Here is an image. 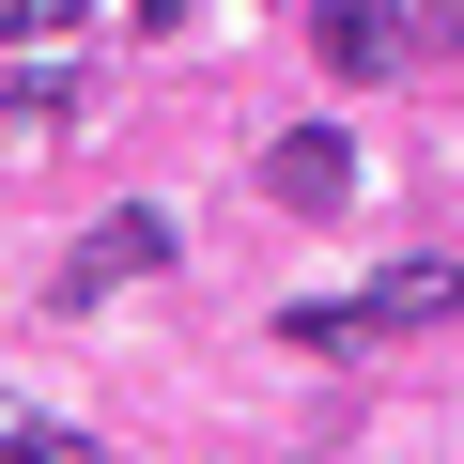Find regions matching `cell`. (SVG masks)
<instances>
[{
    "label": "cell",
    "mask_w": 464,
    "mask_h": 464,
    "mask_svg": "<svg viewBox=\"0 0 464 464\" xmlns=\"http://www.w3.org/2000/svg\"><path fill=\"white\" fill-rule=\"evenodd\" d=\"M310 32H325V63H341V78H387V63H402V16H387V0H325Z\"/></svg>",
    "instance_id": "cell-3"
},
{
    "label": "cell",
    "mask_w": 464,
    "mask_h": 464,
    "mask_svg": "<svg viewBox=\"0 0 464 464\" xmlns=\"http://www.w3.org/2000/svg\"><path fill=\"white\" fill-rule=\"evenodd\" d=\"M0 464H78V433H63V418H32V402H0Z\"/></svg>",
    "instance_id": "cell-6"
},
{
    "label": "cell",
    "mask_w": 464,
    "mask_h": 464,
    "mask_svg": "<svg viewBox=\"0 0 464 464\" xmlns=\"http://www.w3.org/2000/svg\"><path fill=\"white\" fill-rule=\"evenodd\" d=\"M279 341H295V356H356V341H372V295H356V310H341V295H295Z\"/></svg>",
    "instance_id": "cell-5"
},
{
    "label": "cell",
    "mask_w": 464,
    "mask_h": 464,
    "mask_svg": "<svg viewBox=\"0 0 464 464\" xmlns=\"http://www.w3.org/2000/svg\"><path fill=\"white\" fill-rule=\"evenodd\" d=\"M433 16H464V0H433Z\"/></svg>",
    "instance_id": "cell-10"
},
{
    "label": "cell",
    "mask_w": 464,
    "mask_h": 464,
    "mask_svg": "<svg viewBox=\"0 0 464 464\" xmlns=\"http://www.w3.org/2000/svg\"><path fill=\"white\" fill-rule=\"evenodd\" d=\"M0 32H78V0H0Z\"/></svg>",
    "instance_id": "cell-8"
},
{
    "label": "cell",
    "mask_w": 464,
    "mask_h": 464,
    "mask_svg": "<svg viewBox=\"0 0 464 464\" xmlns=\"http://www.w3.org/2000/svg\"><path fill=\"white\" fill-rule=\"evenodd\" d=\"M264 186H279V201H295V217H325V201H341V186H356V155H341V140H325V124H295V140H279V155H264Z\"/></svg>",
    "instance_id": "cell-2"
},
{
    "label": "cell",
    "mask_w": 464,
    "mask_h": 464,
    "mask_svg": "<svg viewBox=\"0 0 464 464\" xmlns=\"http://www.w3.org/2000/svg\"><path fill=\"white\" fill-rule=\"evenodd\" d=\"M16 124H78V63H32L16 78Z\"/></svg>",
    "instance_id": "cell-7"
},
{
    "label": "cell",
    "mask_w": 464,
    "mask_h": 464,
    "mask_svg": "<svg viewBox=\"0 0 464 464\" xmlns=\"http://www.w3.org/2000/svg\"><path fill=\"white\" fill-rule=\"evenodd\" d=\"M140 32H186V0H140Z\"/></svg>",
    "instance_id": "cell-9"
},
{
    "label": "cell",
    "mask_w": 464,
    "mask_h": 464,
    "mask_svg": "<svg viewBox=\"0 0 464 464\" xmlns=\"http://www.w3.org/2000/svg\"><path fill=\"white\" fill-rule=\"evenodd\" d=\"M140 264H170V217H140V201H124V217L93 232V248L63 264V310H78V295H109V279H140Z\"/></svg>",
    "instance_id": "cell-1"
},
{
    "label": "cell",
    "mask_w": 464,
    "mask_h": 464,
    "mask_svg": "<svg viewBox=\"0 0 464 464\" xmlns=\"http://www.w3.org/2000/svg\"><path fill=\"white\" fill-rule=\"evenodd\" d=\"M464 310V264H387L372 279V325H449Z\"/></svg>",
    "instance_id": "cell-4"
}]
</instances>
